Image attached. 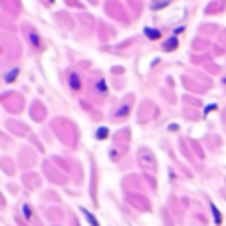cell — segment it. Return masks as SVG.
I'll return each mask as SVG.
<instances>
[{
  "instance_id": "6da1fadb",
  "label": "cell",
  "mask_w": 226,
  "mask_h": 226,
  "mask_svg": "<svg viewBox=\"0 0 226 226\" xmlns=\"http://www.w3.org/2000/svg\"><path fill=\"white\" fill-rule=\"evenodd\" d=\"M167 4H169V0H153V10L163 8V6H167Z\"/></svg>"
},
{
  "instance_id": "7a4b0ae2",
  "label": "cell",
  "mask_w": 226,
  "mask_h": 226,
  "mask_svg": "<svg viewBox=\"0 0 226 226\" xmlns=\"http://www.w3.org/2000/svg\"><path fill=\"white\" fill-rule=\"evenodd\" d=\"M71 87H74V89L80 87V83H77V75H75V74H71Z\"/></svg>"
},
{
  "instance_id": "3957f363",
  "label": "cell",
  "mask_w": 226,
  "mask_h": 226,
  "mask_svg": "<svg viewBox=\"0 0 226 226\" xmlns=\"http://www.w3.org/2000/svg\"><path fill=\"white\" fill-rule=\"evenodd\" d=\"M14 75H18V70L10 71V74H8V77H6V81H12V80H14Z\"/></svg>"
},
{
  "instance_id": "277c9868",
  "label": "cell",
  "mask_w": 226,
  "mask_h": 226,
  "mask_svg": "<svg viewBox=\"0 0 226 226\" xmlns=\"http://www.w3.org/2000/svg\"><path fill=\"white\" fill-rule=\"evenodd\" d=\"M147 34H149V38H159L161 36V34L155 32V30H147Z\"/></svg>"
},
{
  "instance_id": "5b68a950",
  "label": "cell",
  "mask_w": 226,
  "mask_h": 226,
  "mask_svg": "<svg viewBox=\"0 0 226 226\" xmlns=\"http://www.w3.org/2000/svg\"><path fill=\"white\" fill-rule=\"evenodd\" d=\"M173 46H177V40H174V38H173V40H169V44H167V50H169V48H173Z\"/></svg>"
}]
</instances>
